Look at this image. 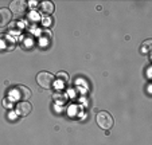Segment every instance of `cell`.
Instances as JSON below:
<instances>
[{"label": "cell", "instance_id": "6da1fadb", "mask_svg": "<svg viewBox=\"0 0 152 145\" xmlns=\"http://www.w3.org/2000/svg\"><path fill=\"white\" fill-rule=\"evenodd\" d=\"M96 122H97L98 126H100L101 129H104V130H110L113 124H115V119H113L110 113L102 110V111H98L97 113V116H96Z\"/></svg>", "mask_w": 152, "mask_h": 145}, {"label": "cell", "instance_id": "7a4b0ae2", "mask_svg": "<svg viewBox=\"0 0 152 145\" xmlns=\"http://www.w3.org/2000/svg\"><path fill=\"white\" fill-rule=\"evenodd\" d=\"M37 83L42 89H51L55 83V77L49 71H40L37 74Z\"/></svg>", "mask_w": 152, "mask_h": 145}, {"label": "cell", "instance_id": "3957f363", "mask_svg": "<svg viewBox=\"0 0 152 145\" xmlns=\"http://www.w3.org/2000/svg\"><path fill=\"white\" fill-rule=\"evenodd\" d=\"M30 97H31V90H30L27 86H23V85H19V86H16V87H14V90H12V93H11V98L19 101V102L27 101Z\"/></svg>", "mask_w": 152, "mask_h": 145}, {"label": "cell", "instance_id": "277c9868", "mask_svg": "<svg viewBox=\"0 0 152 145\" xmlns=\"http://www.w3.org/2000/svg\"><path fill=\"white\" fill-rule=\"evenodd\" d=\"M15 48V40L10 35H0V50L1 51H12Z\"/></svg>", "mask_w": 152, "mask_h": 145}, {"label": "cell", "instance_id": "5b68a950", "mask_svg": "<svg viewBox=\"0 0 152 145\" xmlns=\"http://www.w3.org/2000/svg\"><path fill=\"white\" fill-rule=\"evenodd\" d=\"M27 9V3L23 0H15L10 4V11L15 15H23Z\"/></svg>", "mask_w": 152, "mask_h": 145}, {"label": "cell", "instance_id": "8992f818", "mask_svg": "<svg viewBox=\"0 0 152 145\" xmlns=\"http://www.w3.org/2000/svg\"><path fill=\"white\" fill-rule=\"evenodd\" d=\"M32 111V105L28 101H22V102L18 103L16 106V113L20 117H27L30 113Z\"/></svg>", "mask_w": 152, "mask_h": 145}, {"label": "cell", "instance_id": "52a82bcc", "mask_svg": "<svg viewBox=\"0 0 152 145\" xmlns=\"http://www.w3.org/2000/svg\"><path fill=\"white\" fill-rule=\"evenodd\" d=\"M12 20V12L10 8H0V26H7Z\"/></svg>", "mask_w": 152, "mask_h": 145}, {"label": "cell", "instance_id": "ba28073f", "mask_svg": "<svg viewBox=\"0 0 152 145\" xmlns=\"http://www.w3.org/2000/svg\"><path fill=\"white\" fill-rule=\"evenodd\" d=\"M39 8H40V11H42V14L53 15V12H54V9H55V6L51 1H42V3L39 4Z\"/></svg>", "mask_w": 152, "mask_h": 145}, {"label": "cell", "instance_id": "9c48e42d", "mask_svg": "<svg viewBox=\"0 0 152 145\" xmlns=\"http://www.w3.org/2000/svg\"><path fill=\"white\" fill-rule=\"evenodd\" d=\"M55 78H57L62 85H67V83H69V74L65 73V71H59V73H57Z\"/></svg>", "mask_w": 152, "mask_h": 145}, {"label": "cell", "instance_id": "30bf717a", "mask_svg": "<svg viewBox=\"0 0 152 145\" xmlns=\"http://www.w3.org/2000/svg\"><path fill=\"white\" fill-rule=\"evenodd\" d=\"M54 100H55V102H58V103H65L67 100V95H66V93L58 91V93L54 94Z\"/></svg>", "mask_w": 152, "mask_h": 145}, {"label": "cell", "instance_id": "8fae6325", "mask_svg": "<svg viewBox=\"0 0 152 145\" xmlns=\"http://www.w3.org/2000/svg\"><path fill=\"white\" fill-rule=\"evenodd\" d=\"M151 43H152V40L148 39L141 44V52H143V54H148V52L151 51Z\"/></svg>", "mask_w": 152, "mask_h": 145}, {"label": "cell", "instance_id": "7c38bea8", "mask_svg": "<svg viewBox=\"0 0 152 145\" xmlns=\"http://www.w3.org/2000/svg\"><path fill=\"white\" fill-rule=\"evenodd\" d=\"M28 20H34V22H38V20H39V17H38V14L37 12H30L28 14Z\"/></svg>", "mask_w": 152, "mask_h": 145}]
</instances>
